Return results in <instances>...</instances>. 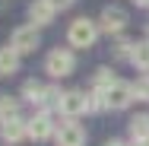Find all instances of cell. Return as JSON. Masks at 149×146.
Wrapping results in <instances>:
<instances>
[{
	"mask_svg": "<svg viewBox=\"0 0 149 146\" xmlns=\"http://www.w3.org/2000/svg\"><path fill=\"white\" fill-rule=\"evenodd\" d=\"M45 92H48V89L41 86V83L29 80V83L22 86V98H26V102H32V105H45Z\"/></svg>",
	"mask_w": 149,
	"mask_h": 146,
	"instance_id": "13",
	"label": "cell"
},
{
	"mask_svg": "<svg viewBox=\"0 0 149 146\" xmlns=\"http://www.w3.org/2000/svg\"><path fill=\"white\" fill-rule=\"evenodd\" d=\"M133 67H140V70H149V41L143 45H133V57H130Z\"/></svg>",
	"mask_w": 149,
	"mask_h": 146,
	"instance_id": "15",
	"label": "cell"
},
{
	"mask_svg": "<svg viewBox=\"0 0 149 146\" xmlns=\"http://www.w3.org/2000/svg\"><path fill=\"white\" fill-rule=\"evenodd\" d=\"M13 117H19V102L13 95H0V124L13 121Z\"/></svg>",
	"mask_w": 149,
	"mask_h": 146,
	"instance_id": "14",
	"label": "cell"
},
{
	"mask_svg": "<svg viewBox=\"0 0 149 146\" xmlns=\"http://www.w3.org/2000/svg\"><path fill=\"white\" fill-rule=\"evenodd\" d=\"M146 35H149V26H146Z\"/></svg>",
	"mask_w": 149,
	"mask_h": 146,
	"instance_id": "23",
	"label": "cell"
},
{
	"mask_svg": "<svg viewBox=\"0 0 149 146\" xmlns=\"http://www.w3.org/2000/svg\"><path fill=\"white\" fill-rule=\"evenodd\" d=\"M83 143H86V130L73 124V117L57 127V146H83Z\"/></svg>",
	"mask_w": 149,
	"mask_h": 146,
	"instance_id": "7",
	"label": "cell"
},
{
	"mask_svg": "<svg viewBox=\"0 0 149 146\" xmlns=\"http://www.w3.org/2000/svg\"><path fill=\"white\" fill-rule=\"evenodd\" d=\"M111 86H114V76H111V70H108V67H102V70H95V89H102V92H108Z\"/></svg>",
	"mask_w": 149,
	"mask_h": 146,
	"instance_id": "16",
	"label": "cell"
},
{
	"mask_svg": "<svg viewBox=\"0 0 149 146\" xmlns=\"http://www.w3.org/2000/svg\"><path fill=\"white\" fill-rule=\"evenodd\" d=\"M136 146H149V140H143V143H136Z\"/></svg>",
	"mask_w": 149,
	"mask_h": 146,
	"instance_id": "22",
	"label": "cell"
},
{
	"mask_svg": "<svg viewBox=\"0 0 149 146\" xmlns=\"http://www.w3.org/2000/svg\"><path fill=\"white\" fill-rule=\"evenodd\" d=\"M124 26H127V13H124L120 6H105V10H102V16H98V29L102 32L118 35Z\"/></svg>",
	"mask_w": 149,
	"mask_h": 146,
	"instance_id": "5",
	"label": "cell"
},
{
	"mask_svg": "<svg viewBox=\"0 0 149 146\" xmlns=\"http://www.w3.org/2000/svg\"><path fill=\"white\" fill-rule=\"evenodd\" d=\"M67 38H70L73 48H92L95 38H98V22H92V19H86V16H79V19L70 22Z\"/></svg>",
	"mask_w": 149,
	"mask_h": 146,
	"instance_id": "1",
	"label": "cell"
},
{
	"mask_svg": "<svg viewBox=\"0 0 149 146\" xmlns=\"http://www.w3.org/2000/svg\"><path fill=\"white\" fill-rule=\"evenodd\" d=\"M54 6H51V0H35V3H29V19L35 22V26H51L54 22Z\"/></svg>",
	"mask_w": 149,
	"mask_h": 146,
	"instance_id": "10",
	"label": "cell"
},
{
	"mask_svg": "<svg viewBox=\"0 0 149 146\" xmlns=\"http://www.w3.org/2000/svg\"><path fill=\"white\" fill-rule=\"evenodd\" d=\"M60 111L67 117H79L89 111V95L86 92H79V89H73V92H63V98H60Z\"/></svg>",
	"mask_w": 149,
	"mask_h": 146,
	"instance_id": "4",
	"label": "cell"
},
{
	"mask_svg": "<svg viewBox=\"0 0 149 146\" xmlns=\"http://www.w3.org/2000/svg\"><path fill=\"white\" fill-rule=\"evenodd\" d=\"M114 57H118V60H130V57H133V41L120 38L118 45H114Z\"/></svg>",
	"mask_w": 149,
	"mask_h": 146,
	"instance_id": "17",
	"label": "cell"
},
{
	"mask_svg": "<svg viewBox=\"0 0 149 146\" xmlns=\"http://www.w3.org/2000/svg\"><path fill=\"white\" fill-rule=\"evenodd\" d=\"M51 133H57V127H54V121L48 111H38V115L29 117V137L32 140H48Z\"/></svg>",
	"mask_w": 149,
	"mask_h": 146,
	"instance_id": "6",
	"label": "cell"
},
{
	"mask_svg": "<svg viewBox=\"0 0 149 146\" xmlns=\"http://www.w3.org/2000/svg\"><path fill=\"white\" fill-rule=\"evenodd\" d=\"M38 45H41V38H38V29L35 26H19V29L13 32V38H10V48H16L19 54H32Z\"/></svg>",
	"mask_w": 149,
	"mask_h": 146,
	"instance_id": "3",
	"label": "cell"
},
{
	"mask_svg": "<svg viewBox=\"0 0 149 146\" xmlns=\"http://www.w3.org/2000/svg\"><path fill=\"white\" fill-rule=\"evenodd\" d=\"M130 137H133L136 143L149 140V115H136L133 121H130Z\"/></svg>",
	"mask_w": 149,
	"mask_h": 146,
	"instance_id": "12",
	"label": "cell"
},
{
	"mask_svg": "<svg viewBox=\"0 0 149 146\" xmlns=\"http://www.w3.org/2000/svg\"><path fill=\"white\" fill-rule=\"evenodd\" d=\"M73 67H76V57H73V51H67V48H54V51L48 54V60H45V70H48L54 80L70 76Z\"/></svg>",
	"mask_w": 149,
	"mask_h": 146,
	"instance_id": "2",
	"label": "cell"
},
{
	"mask_svg": "<svg viewBox=\"0 0 149 146\" xmlns=\"http://www.w3.org/2000/svg\"><path fill=\"white\" fill-rule=\"evenodd\" d=\"M73 3H76V0H51V6H54V10H70Z\"/></svg>",
	"mask_w": 149,
	"mask_h": 146,
	"instance_id": "19",
	"label": "cell"
},
{
	"mask_svg": "<svg viewBox=\"0 0 149 146\" xmlns=\"http://www.w3.org/2000/svg\"><path fill=\"white\" fill-rule=\"evenodd\" d=\"M133 3H136V6H149V0H133Z\"/></svg>",
	"mask_w": 149,
	"mask_h": 146,
	"instance_id": "21",
	"label": "cell"
},
{
	"mask_svg": "<svg viewBox=\"0 0 149 146\" xmlns=\"http://www.w3.org/2000/svg\"><path fill=\"white\" fill-rule=\"evenodd\" d=\"M133 95H136V98H143V102H149V73L136 83V86H133Z\"/></svg>",
	"mask_w": 149,
	"mask_h": 146,
	"instance_id": "18",
	"label": "cell"
},
{
	"mask_svg": "<svg viewBox=\"0 0 149 146\" xmlns=\"http://www.w3.org/2000/svg\"><path fill=\"white\" fill-rule=\"evenodd\" d=\"M108 95V108H127L136 95H133V86H127V83H120V80H114V86L105 92Z\"/></svg>",
	"mask_w": 149,
	"mask_h": 146,
	"instance_id": "8",
	"label": "cell"
},
{
	"mask_svg": "<svg viewBox=\"0 0 149 146\" xmlns=\"http://www.w3.org/2000/svg\"><path fill=\"white\" fill-rule=\"evenodd\" d=\"M19 70V51L16 48H0V76H13Z\"/></svg>",
	"mask_w": 149,
	"mask_h": 146,
	"instance_id": "11",
	"label": "cell"
},
{
	"mask_svg": "<svg viewBox=\"0 0 149 146\" xmlns=\"http://www.w3.org/2000/svg\"><path fill=\"white\" fill-rule=\"evenodd\" d=\"M22 137H29V121L13 117V121H3L0 124V140L3 143H19Z\"/></svg>",
	"mask_w": 149,
	"mask_h": 146,
	"instance_id": "9",
	"label": "cell"
},
{
	"mask_svg": "<svg viewBox=\"0 0 149 146\" xmlns=\"http://www.w3.org/2000/svg\"><path fill=\"white\" fill-rule=\"evenodd\" d=\"M105 146H127V143H120V140H108Z\"/></svg>",
	"mask_w": 149,
	"mask_h": 146,
	"instance_id": "20",
	"label": "cell"
}]
</instances>
